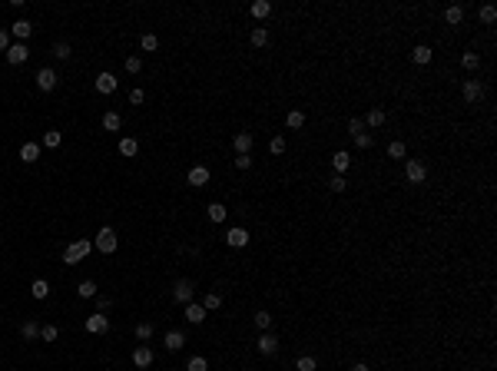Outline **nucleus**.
I'll return each instance as SVG.
<instances>
[{"mask_svg": "<svg viewBox=\"0 0 497 371\" xmlns=\"http://www.w3.org/2000/svg\"><path fill=\"white\" fill-rule=\"evenodd\" d=\"M76 292H80V298H96V282H90V278H87V282H80V289H76Z\"/></svg>", "mask_w": 497, "mask_h": 371, "instance_id": "34", "label": "nucleus"}, {"mask_svg": "<svg viewBox=\"0 0 497 371\" xmlns=\"http://www.w3.org/2000/svg\"><path fill=\"white\" fill-rule=\"evenodd\" d=\"M186 321H189V325H202V321H206V309L189 302V305H186Z\"/></svg>", "mask_w": 497, "mask_h": 371, "instance_id": "14", "label": "nucleus"}, {"mask_svg": "<svg viewBox=\"0 0 497 371\" xmlns=\"http://www.w3.org/2000/svg\"><path fill=\"white\" fill-rule=\"evenodd\" d=\"M298 371H315V368H318V361H315L312 358V355H302V358H298V365H295Z\"/></svg>", "mask_w": 497, "mask_h": 371, "instance_id": "39", "label": "nucleus"}, {"mask_svg": "<svg viewBox=\"0 0 497 371\" xmlns=\"http://www.w3.org/2000/svg\"><path fill=\"white\" fill-rule=\"evenodd\" d=\"M255 325L262 328V332H269V325H272V315H269V312H255Z\"/></svg>", "mask_w": 497, "mask_h": 371, "instance_id": "42", "label": "nucleus"}, {"mask_svg": "<svg viewBox=\"0 0 497 371\" xmlns=\"http://www.w3.org/2000/svg\"><path fill=\"white\" fill-rule=\"evenodd\" d=\"M93 252V242H87V239H80V242H70L67 249H63V262L67 265H76V262H83V258Z\"/></svg>", "mask_w": 497, "mask_h": 371, "instance_id": "1", "label": "nucleus"}, {"mask_svg": "<svg viewBox=\"0 0 497 371\" xmlns=\"http://www.w3.org/2000/svg\"><path fill=\"white\" fill-rule=\"evenodd\" d=\"M143 70V60L139 57H126V73H139Z\"/></svg>", "mask_w": 497, "mask_h": 371, "instance_id": "45", "label": "nucleus"}, {"mask_svg": "<svg viewBox=\"0 0 497 371\" xmlns=\"http://www.w3.org/2000/svg\"><path fill=\"white\" fill-rule=\"evenodd\" d=\"M106 328H110V318H106V315H100V312H96V315H90V318H87V332L103 335Z\"/></svg>", "mask_w": 497, "mask_h": 371, "instance_id": "12", "label": "nucleus"}, {"mask_svg": "<svg viewBox=\"0 0 497 371\" xmlns=\"http://www.w3.org/2000/svg\"><path fill=\"white\" fill-rule=\"evenodd\" d=\"M252 143H255V139H252V133H235V136H232L235 156H249V152H252Z\"/></svg>", "mask_w": 497, "mask_h": 371, "instance_id": "6", "label": "nucleus"}, {"mask_svg": "<svg viewBox=\"0 0 497 371\" xmlns=\"http://www.w3.org/2000/svg\"><path fill=\"white\" fill-rule=\"evenodd\" d=\"M226 215H229V209L222 202H209V219L212 222H226Z\"/></svg>", "mask_w": 497, "mask_h": 371, "instance_id": "22", "label": "nucleus"}, {"mask_svg": "<svg viewBox=\"0 0 497 371\" xmlns=\"http://www.w3.org/2000/svg\"><path fill=\"white\" fill-rule=\"evenodd\" d=\"M27 57H30V50H27V43H10V50H7V63H13V67H20V63H27Z\"/></svg>", "mask_w": 497, "mask_h": 371, "instance_id": "8", "label": "nucleus"}, {"mask_svg": "<svg viewBox=\"0 0 497 371\" xmlns=\"http://www.w3.org/2000/svg\"><path fill=\"white\" fill-rule=\"evenodd\" d=\"M143 100H146V93H143V90H133V93H129V103H133V106H139Z\"/></svg>", "mask_w": 497, "mask_h": 371, "instance_id": "51", "label": "nucleus"}, {"mask_svg": "<svg viewBox=\"0 0 497 371\" xmlns=\"http://www.w3.org/2000/svg\"><path fill=\"white\" fill-rule=\"evenodd\" d=\"M40 338H44V341H57L60 338L57 325H44V328H40Z\"/></svg>", "mask_w": 497, "mask_h": 371, "instance_id": "40", "label": "nucleus"}, {"mask_svg": "<svg viewBox=\"0 0 497 371\" xmlns=\"http://www.w3.org/2000/svg\"><path fill=\"white\" fill-rule=\"evenodd\" d=\"M235 166H239V169H249V166H252V156H235Z\"/></svg>", "mask_w": 497, "mask_h": 371, "instance_id": "52", "label": "nucleus"}, {"mask_svg": "<svg viewBox=\"0 0 497 371\" xmlns=\"http://www.w3.org/2000/svg\"><path fill=\"white\" fill-rule=\"evenodd\" d=\"M269 13H272V4H269V0H255V4H252V17L265 20Z\"/></svg>", "mask_w": 497, "mask_h": 371, "instance_id": "27", "label": "nucleus"}, {"mask_svg": "<svg viewBox=\"0 0 497 371\" xmlns=\"http://www.w3.org/2000/svg\"><path fill=\"white\" fill-rule=\"evenodd\" d=\"M96 90H100V93H113V90H116V76L113 73H100V76H96Z\"/></svg>", "mask_w": 497, "mask_h": 371, "instance_id": "18", "label": "nucleus"}, {"mask_svg": "<svg viewBox=\"0 0 497 371\" xmlns=\"http://www.w3.org/2000/svg\"><path fill=\"white\" fill-rule=\"evenodd\" d=\"M285 123H289V129H302V126H305V113H302V110H289Z\"/></svg>", "mask_w": 497, "mask_h": 371, "instance_id": "25", "label": "nucleus"}, {"mask_svg": "<svg viewBox=\"0 0 497 371\" xmlns=\"http://www.w3.org/2000/svg\"><path fill=\"white\" fill-rule=\"evenodd\" d=\"M186 371H209V361L202 358V355H196V358H189V365H186Z\"/></svg>", "mask_w": 497, "mask_h": 371, "instance_id": "35", "label": "nucleus"}, {"mask_svg": "<svg viewBox=\"0 0 497 371\" xmlns=\"http://www.w3.org/2000/svg\"><path fill=\"white\" fill-rule=\"evenodd\" d=\"M461 93H464L467 103H478L481 96H484V86H481L478 80H464V86H461Z\"/></svg>", "mask_w": 497, "mask_h": 371, "instance_id": "10", "label": "nucleus"}, {"mask_svg": "<svg viewBox=\"0 0 497 371\" xmlns=\"http://www.w3.org/2000/svg\"><path fill=\"white\" fill-rule=\"evenodd\" d=\"M20 335H24V338H27V341H33V338H40V325H37V321H27V325H24V328H20Z\"/></svg>", "mask_w": 497, "mask_h": 371, "instance_id": "32", "label": "nucleus"}, {"mask_svg": "<svg viewBox=\"0 0 497 371\" xmlns=\"http://www.w3.org/2000/svg\"><path fill=\"white\" fill-rule=\"evenodd\" d=\"M404 152H408V149H404L401 139H395V143L388 146V156H391V159H404Z\"/></svg>", "mask_w": 497, "mask_h": 371, "instance_id": "36", "label": "nucleus"}, {"mask_svg": "<svg viewBox=\"0 0 497 371\" xmlns=\"http://www.w3.org/2000/svg\"><path fill=\"white\" fill-rule=\"evenodd\" d=\"M478 17L484 20V24H494V20H497V7H494V4H484V7L478 10Z\"/></svg>", "mask_w": 497, "mask_h": 371, "instance_id": "30", "label": "nucleus"}, {"mask_svg": "<svg viewBox=\"0 0 497 371\" xmlns=\"http://www.w3.org/2000/svg\"><path fill=\"white\" fill-rule=\"evenodd\" d=\"M20 159H24V163H37V159H40V146L37 143H24V146H20Z\"/></svg>", "mask_w": 497, "mask_h": 371, "instance_id": "19", "label": "nucleus"}, {"mask_svg": "<svg viewBox=\"0 0 497 371\" xmlns=\"http://www.w3.org/2000/svg\"><path fill=\"white\" fill-rule=\"evenodd\" d=\"M63 143V136L57 129H50V133H44V146H50V149H57V146Z\"/></svg>", "mask_w": 497, "mask_h": 371, "instance_id": "37", "label": "nucleus"}, {"mask_svg": "<svg viewBox=\"0 0 497 371\" xmlns=\"http://www.w3.org/2000/svg\"><path fill=\"white\" fill-rule=\"evenodd\" d=\"M133 365H136V368H149L153 365V348L136 345V348H133Z\"/></svg>", "mask_w": 497, "mask_h": 371, "instance_id": "9", "label": "nucleus"}, {"mask_svg": "<svg viewBox=\"0 0 497 371\" xmlns=\"http://www.w3.org/2000/svg\"><path fill=\"white\" fill-rule=\"evenodd\" d=\"M110 305H113V302H110L106 295H96V312H100V315H106V312H110Z\"/></svg>", "mask_w": 497, "mask_h": 371, "instance_id": "48", "label": "nucleus"}, {"mask_svg": "<svg viewBox=\"0 0 497 371\" xmlns=\"http://www.w3.org/2000/svg\"><path fill=\"white\" fill-rule=\"evenodd\" d=\"M30 295H33V298H37V302H44V298H47V295H50V285H47V282H44V278H37V282H33V285H30Z\"/></svg>", "mask_w": 497, "mask_h": 371, "instance_id": "23", "label": "nucleus"}, {"mask_svg": "<svg viewBox=\"0 0 497 371\" xmlns=\"http://www.w3.org/2000/svg\"><path fill=\"white\" fill-rule=\"evenodd\" d=\"M255 348H258L262 355H275V352H278V338H275L272 332H262V335H258V341H255Z\"/></svg>", "mask_w": 497, "mask_h": 371, "instance_id": "7", "label": "nucleus"}, {"mask_svg": "<svg viewBox=\"0 0 497 371\" xmlns=\"http://www.w3.org/2000/svg\"><path fill=\"white\" fill-rule=\"evenodd\" d=\"M7 50H10V33L0 30V53H7Z\"/></svg>", "mask_w": 497, "mask_h": 371, "instance_id": "50", "label": "nucleus"}, {"mask_svg": "<svg viewBox=\"0 0 497 371\" xmlns=\"http://www.w3.org/2000/svg\"><path fill=\"white\" fill-rule=\"evenodd\" d=\"M361 123H365V126H372V129H375V126H381L384 123V110H368V116H365V120H361Z\"/></svg>", "mask_w": 497, "mask_h": 371, "instance_id": "28", "label": "nucleus"}, {"mask_svg": "<svg viewBox=\"0 0 497 371\" xmlns=\"http://www.w3.org/2000/svg\"><path fill=\"white\" fill-rule=\"evenodd\" d=\"M139 47H143V50H156V47H159V40L153 37V33H143V40H139Z\"/></svg>", "mask_w": 497, "mask_h": 371, "instance_id": "44", "label": "nucleus"}, {"mask_svg": "<svg viewBox=\"0 0 497 371\" xmlns=\"http://www.w3.org/2000/svg\"><path fill=\"white\" fill-rule=\"evenodd\" d=\"M444 20H447V24H461V20H464V7H461V4H451V7H447V10H444Z\"/></svg>", "mask_w": 497, "mask_h": 371, "instance_id": "20", "label": "nucleus"}, {"mask_svg": "<svg viewBox=\"0 0 497 371\" xmlns=\"http://www.w3.org/2000/svg\"><path fill=\"white\" fill-rule=\"evenodd\" d=\"M361 129H365V123H361L358 116H352V120H348V133H352V136H358Z\"/></svg>", "mask_w": 497, "mask_h": 371, "instance_id": "46", "label": "nucleus"}, {"mask_svg": "<svg viewBox=\"0 0 497 371\" xmlns=\"http://www.w3.org/2000/svg\"><path fill=\"white\" fill-rule=\"evenodd\" d=\"M226 242H229L232 249H242V246H249V232L235 226V229H229V232H226Z\"/></svg>", "mask_w": 497, "mask_h": 371, "instance_id": "11", "label": "nucleus"}, {"mask_svg": "<svg viewBox=\"0 0 497 371\" xmlns=\"http://www.w3.org/2000/svg\"><path fill=\"white\" fill-rule=\"evenodd\" d=\"M269 43V30H265V27H255V30H252V47H265Z\"/></svg>", "mask_w": 497, "mask_h": 371, "instance_id": "31", "label": "nucleus"}, {"mask_svg": "<svg viewBox=\"0 0 497 371\" xmlns=\"http://www.w3.org/2000/svg\"><path fill=\"white\" fill-rule=\"evenodd\" d=\"M372 143H375L372 133H358V136H355V146H358V149H372Z\"/></svg>", "mask_w": 497, "mask_h": 371, "instance_id": "38", "label": "nucleus"}, {"mask_svg": "<svg viewBox=\"0 0 497 371\" xmlns=\"http://www.w3.org/2000/svg\"><path fill=\"white\" fill-rule=\"evenodd\" d=\"M163 345L169 348V352H179V348L186 345V335L183 332H166V338H163Z\"/></svg>", "mask_w": 497, "mask_h": 371, "instance_id": "17", "label": "nucleus"}, {"mask_svg": "<svg viewBox=\"0 0 497 371\" xmlns=\"http://www.w3.org/2000/svg\"><path fill=\"white\" fill-rule=\"evenodd\" d=\"M352 371H372V368H368V365H365V361H358V365H355Z\"/></svg>", "mask_w": 497, "mask_h": 371, "instance_id": "53", "label": "nucleus"}, {"mask_svg": "<svg viewBox=\"0 0 497 371\" xmlns=\"http://www.w3.org/2000/svg\"><path fill=\"white\" fill-rule=\"evenodd\" d=\"M269 149L275 152V156H282V152H285V136H275V139H272V146H269Z\"/></svg>", "mask_w": 497, "mask_h": 371, "instance_id": "47", "label": "nucleus"}, {"mask_svg": "<svg viewBox=\"0 0 497 371\" xmlns=\"http://www.w3.org/2000/svg\"><path fill=\"white\" fill-rule=\"evenodd\" d=\"M328 186H332V192H345V186H348V183H345V176H335Z\"/></svg>", "mask_w": 497, "mask_h": 371, "instance_id": "49", "label": "nucleus"}, {"mask_svg": "<svg viewBox=\"0 0 497 371\" xmlns=\"http://www.w3.org/2000/svg\"><path fill=\"white\" fill-rule=\"evenodd\" d=\"M431 57H435V53H431V47H415V50H411V60H415V63H421V67H424V63H431Z\"/></svg>", "mask_w": 497, "mask_h": 371, "instance_id": "21", "label": "nucleus"}, {"mask_svg": "<svg viewBox=\"0 0 497 371\" xmlns=\"http://www.w3.org/2000/svg\"><path fill=\"white\" fill-rule=\"evenodd\" d=\"M192 282H186V278H179V282L176 285H172V298H176V302L179 305H189V302H192Z\"/></svg>", "mask_w": 497, "mask_h": 371, "instance_id": "5", "label": "nucleus"}, {"mask_svg": "<svg viewBox=\"0 0 497 371\" xmlns=\"http://www.w3.org/2000/svg\"><path fill=\"white\" fill-rule=\"evenodd\" d=\"M209 183V169L206 166H192L189 169V186H206Z\"/></svg>", "mask_w": 497, "mask_h": 371, "instance_id": "15", "label": "nucleus"}, {"mask_svg": "<svg viewBox=\"0 0 497 371\" xmlns=\"http://www.w3.org/2000/svg\"><path fill=\"white\" fill-rule=\"evenodd\" d=\"M149 335H153V325H149V321H139V325H136V338H139V341H146Z\"/></svg>", "mask_w": 497, "mask_h": 371, "instance_id": "41", "label": "nucleus"}, {"mask_svg": "<svg viewBox=\"0 0 497 371\" xmlns=\"http://www.w3.org/2000/svg\"><path fill=\"white\" fill-rule=\"evenodd\" d=\"M404 176H408V183H424V179H428V166L418 163V159H408V166H404Z\"/></svg>", "mask_w": 497, "mask_h": 371, "instance_id": "4", "label": "nucleus"}, {"mask_svg": "<svg viewBox=\"0 0 497 371\" xmlns=\"http://www.w3.org/2000/svg\"><path fill=\"white\" fill-rule=\"evenodd\" d=\"M57 83H60V76L53 73L50 67H44V70H37V86L44 90V93H53L57 90Z\"/></svg>", "mask_w": 497, "mask_h": 371, "instance_id": "3", "label": "nucleus"}, {"mask_svg": "<svg viewBox=\"0 0 497 371\" xmlns=\"http://www.w3.org/2000/svg\"><path fill=\"white\" fill-rule=\"evenodd\" d=\"M10 33L17 37V43H27V37L33 33V27H30V20H17V24L10 27Z\"/></svg>", "mask_w": 497, "mask_h": 371, "instance_id": "13", "label": "nucleus"}, {"mask_svg": "<svg viewBox=\"0 0 497 371\" xmlns=\"http://www.w3.org/2000/svg\"><path fill=\"white\" fill-rule=\"evenodd\" d=\"M116 246H120V239H116V232L110 226H103L100 232H96V239H93V249H100L103 255H110V252H116Z\"/></svg>", "mask_w": 497, "mask_h": 371, "instance_id": "2", "label": "nucleus"}, {"mask_svg": "<svg viewBox=\"0 0 497 371\" xmlns=\"http://www.w3.org/2000/svg\"><path fill=\"white\" fill-rule=\"evenodd\" d=\"M120 152H123V156H136V152H139V143L133 136H123L120 139Z\"/></svg>", "mask_w": 497, "mask_h": 371, "instance_id": "26", "label": "nucleus"}, {"mask_svg": "<svg viewBox=\"0 0 497 371\" xmlns=\"http://www.w3.org/2000/svg\"><path fill=\"white\" fill-rule=\"evenodd\" d=\"M332 166L338 169V176H345V172H348V166H352V156H348L345 149H338V152L332 156Z\"/></svg>", "mask_w": 497, "mask_h": 371, "instance_id": "16", "label": "nucleus"}, {"mask_svg": "<svg viewBox=\"0 0 497 371\" xmlns=\"http://www.w3.org/2000/svg\"><path fill=\"white\" fill-rule=\"evenodd\" d=\"M53 57H57V60H70V43H63V40H60V43L53 47Z\"/></svg>", "mask_w": 497, "mask_h": 371, "instance_id": "43", "label": "nucleus"}, {"mask_svg": "<svg viewBox=\"0 0 497 371\" xmlns=\"http://www.w3.org/2000/svg\"><path fill=\"white\" fill-rule=\"evenodd\" d=\"M202 309H206V312L222 309V295H219V292H206V298H202Z\"/></svg>", "mask_w": 497, "mask_h": 371, "instance_id": "24", "label": "nucleus"}, {"mask_svg": "<svg viewBox=\"0 0 497 371\" xmlns=\"http://www.w3.org/2000/svg\"><path fill=\"white\" fill-rule=\"evenodd\" d=\"M461 67H464V70H478V67H481V57H478V53H471V50H467L464 57H461Z\"/></svg>", "mask_w": 497, "mask_h": 371, "instance_id": "33", "label": "nucleus"}, {"mask_svg": "<svg viewBox=\"0 0 497 371\" xmlns=\"http://www.w3.org/2000/svg\"><path fill=\"white\" fill-rule=\"evenodd\" d=\"M120 126H123L120 113H106V116H103V129H106V133H116Z\"/></svg>", "mask_w": 497, "mask_h": 371, "instance_id": "29", "label": "nucleus"}]
</instances>
